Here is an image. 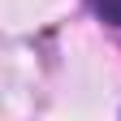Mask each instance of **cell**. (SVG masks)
I'll return each mask as SVG.
<instances>
[{
    "label": "cell",
    "instance_id": "6da1fadb",
    "mask_svg": "<svg viewBox=\"0 0 121 121\" xmlns=\"http://www.w3.org/2000/svg\"><path fill=\"white\" fill-rule=\"evenodd\" d=\"M91 9H95L108 26H121V0H91Z\"/></svg>",
    "mask_w": 121,
    "mask_h": 121
}]
</instances>
